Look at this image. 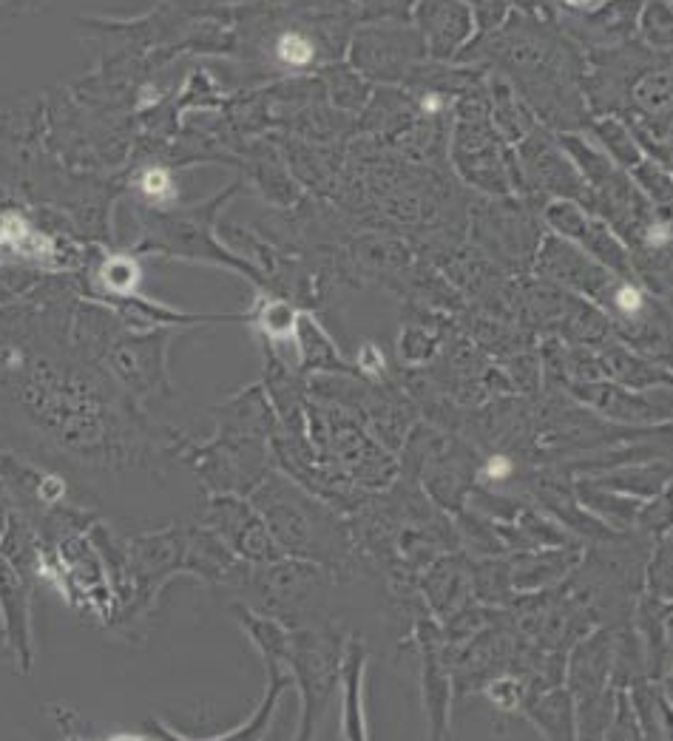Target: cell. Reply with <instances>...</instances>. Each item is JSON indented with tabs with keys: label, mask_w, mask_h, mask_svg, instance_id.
Instances as JSON below:
<instances>
[{
	"label": "cell",
	"mask_w": 673,
	"mask_h": 741,
	"mask_svg": "<svg viewBox=\"0 0 673 741\" xmlns=\"http://www.w3.org/2000/svg\"><path fill=\"white\" fill-rule=\"evenodd\" d=\"M364 679H367V645L350 636L344 639L341 651V739L364 741L370 736L367 724V707H364Z\"/></svg>",
	"instance_id": "cell-3"
},
{
	"label": "cell",
	"mask_w": 673,
	"mask_h": 741,
	"mask_svg": "<svg viewBox=\"0 0 673 741\" xmlns=\"http://www.w3.org/2000/svg\"><path fill=\"white\" fill-rule=\"evenodd\" d=\"M486 696L495 702L497 707H517L520 702H523V696H526V690H523V685L517 682V679H497V682H492L489 688H486Z\"/></svg>",
	"instance_id": "cell-13"
},
{
	"label": "cell",
	"mask_w": 673,
	"mask_h": 741,
	"mask_svg": "<svg viewBox=\"0 0 673 741\" xmlns=\"http://www.w3.org/2000/svg\"><path fill=\"white\" fill-rule=\"evenodd\" d=\"M219 523L222 531L228 537L231 548H236L245 560L265 565L282 560V548L273 540V534L267 531L262 514L256 512L248 503H239V500H222V512H219Z\"/></svg>",
	"instance_id": "cell-4"
},
{
	"label": "cell",
	"mask_w": 673,
	"mask_h": 741,
	"mask_svg": "<svg viewBox=\"0 0 673 741\" xmlns=\"http://www.w3.org/2000/svg\"><path fill=\"white\" fill-rule=\"evenodd\" d=\"M603 370L614 378V381H620L622 387L628 389H645V387H654L659 381H665L668 375L665 372L654 370L651 364H645V361H639L631 353H625V350H614V353H608L603 358Z\"/></svg>",
	"instance_id": "cell-8"
},
{
	"label": "cell",
	"mask_w": 673,
	"mask_h": 741,
	"mask_svg": "<svg viewBox=\"0 0 673 741\" xmlns=\"http://www.w3.org/2000/svg\"><path fill=\"white\" fill-rule=\"evenodd\" d=\"M273 54L284 69H307L316 63V40L302 29H284L273 43Z\"/></svg>",
	"instance_id": "cell-9"
},
{
	"label": "cell",
	"mask_w": 673,
	"mask_h": 741,
	"mask_svg": "<svg viewBox=\"0 0 673 741\" xmlns=\"http://www.w3.org/2000/svg\"><path fill=\"white\" fill-rule=\"evenodd\" d=\"M438 636L441 634L432 622L418 625V645L424 656V702L432 739H443L449 733V682H446L441 653H438Z\"/></svg>",
	"instance_id": "cell-5"
},
{
	"label": "cell",
	"mask_w": 673,
	"mask_h": 741,
	"mask_svg": "<svg viewBox=\"0 0 673 741\" xmlns=\"http://www.w3.org/2000/svg\"><path fill=\"white\" fill-rule=\"evenodd\" d=\"M344 636L333 631H313V628H290L287 636V665L293 682L299 685L302 699V730L299 739H310L316 719L324 713L333 690L338 685Z\"/></svg>",
	"instance_id": "cell-2"
},
{
	"label": "cell",
	"mask_w": 673,
	"mask_h": 741,
	"mask_svg": "<svg viewBox=\"0 0 673 741\" xmlns=\"http://www.w3.org/2000/svg\"><path fill=\"white\" fill-rule=\"evenodd\" d=\"M571 392H577V398L588 401L608 418L625 421V424H648V421L668 418L662 412H654V406L648 404L642 395H637L634 389L617 387V384H585V381H577V384H571Z\"/></svg>",
	"instance_id": "cell-6"
},
{
	"label": "cell",
	"mask_w": 673,
	"mask_h": 741,
	"mask_svg": "<svg viewBox=\"0 0 673 741\" xmlns=\"http://www.w3.org/2000/svg\"><path fill=\"white\" fill-rule=\"evenodd\" d=\"M648 588H651L654 600H668V591H671V548H668V543L656 548L654 563L648 568Z\"/></svg>",
	"instance_id": "cell-11"
},
{
	"label": "cell",
	"mask_w": 673,
	"mask_h": 741,
	"mask_svg": "<svg viewBox=\"0 0 673 741\" xmlns=\"http://www.w3.org/2000/svg\"><path fill=\"white\" fill-rule=\"evenodd\" d=\"M483 475L489 477V480H506V477L512 475V460L506 458V455H492V458L483 463Z\"/></svg>",
	"instance_id": "cell-14"
},
{
	"label": "cell",
	"mask_w": 673,
	"mask_h": 741,
	"mask_svg": "<svg viewBox=\"0 0 673 741\" xmlns=\"http://www.w3.org/2000/svg\"><path fill=\"white\" fill-rule=\"evenodd\" d=\"M574 696L568 693H549L543 699H537L532 705V710L526 713L546 736H554V739H568L574 736V727H577V716H574Z\"/></svg>",
	"instance_id": "cell-7"
},
{
	"label": "cell",
	"mask_w": 673,
	"mask_h": 741,
	"mask_svg": "<svg viewBox=\"0 0 673 741\" xmlns=\"http://www.w3.org/2000/svg\"><path fill=\"white\" fill-rule=\"evenodd\" d=\"M140 191L145 199H151V202H171L174 194H177V188H174V179L168 171H162V168H148L145 174L140 177Z\"/></svg>",
	"instance_id": "cell-12"
},
{
	"label": "cell",
	"mask_w": 673,
	"mask_h": 741,
	"mask_svg": "<svg viewBox=\"0 0 673 741\" xmlns=\"http://www.w3.org/2000/svg\"><path fill=\"white\" fill-rule=\"evenodd\" d=\"M253 509L262 514L267 531L284 554L307 563H336L347 554V534L336 517L287 477H262L253 492Z\"/></svg>",
	"instance_id": "cell-1"
},
{
	"label": "cell",
	"mask_w": 673,
	"mask_h": 741,
	"mask_svg": "<svg viewBox=\"0 0 673 741\" xmlns=\"http://www.w3.org/2000/svg\"><path fill=\"white\" fill-rule=\"evenodd\" d=\"M608 304H611V313L622 318L625 324H639L645 321V310H648V301L645 293L639 290L637 284L631 282H617L608 290Z\"/></svg>",
	"instance_id": "cell-10"
}]
</instances>
